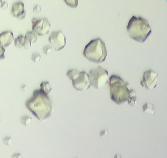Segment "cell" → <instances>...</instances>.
I'll list each match as a JSON object with an SVG mask.
<instances>
[{"instance_id": "obj_2", "label": "cell", "mask_w": 167, "mask_h": 158, "mask_svg": "<svg viewBox=\"0 0 167 158\" xmlns=\"http://www.w3.org/2000/svg\"><path fill=\"white\" fill-rule=\"evenodd\" d=\"M127 29L130 38L141 43L146 41L152 32L148 21L140 17L132 16L129 21Z\"/></svg>"}, {"instance_id": "obj_27", "label": "cell", "mask_w": 167, "mask_h": 158, "mask_svg": "<svg viewBox=\"0 0 167 158\" xmlns=\"http://www.w3.org/2000/svg\"><path fill=\"white\" fill-rule=\"evenodd\" d=\"M2 1H0V8L1 7V5L2 4Z\"/></svg>"}, {"instance_id": "obj_19", "label": "cell", "mask_w": 167, "mask_h": 158, "mask_svg": "<svg viewBox=\"0 0 167 158\" xmlns=\"http://www.w3.org/2000/svg\"><path fill=\"white\" fill-rule=\"evenodd\" d=\"M41 55L35 52L33 53L32 55V60L34 63L39 62L41 59Z\"/></svg>"}, {"instance_id": "obj_13", "label": "cell", "mask_w": 167, "mask_h": 158, "mask_svg": "<svg viewBox=\"0 0 167 158\" xmlns=\"http://www.w3.org/2000/svg\"><path fill=\"white\" fill-rule=\"evenodd\" d=\"M137 99L136 96V93L133 89L130 90V95L127 101L130 106H133L137 103Z\"/></svg>"}, {"instance_id": "obj_24", "label": "cell", "mask_w": 167, "mask_h": 158, "mask_svg": "<svg viewBox=\"0 0 167 158\" xmlns=\"http://www.w3.org/2000/svg\"><path fill=\"white\" fill-rule=\"evenodd\" d=\"M12 158H22L21 154L19 153H15L12 155Z\"/></svg>"}, {"instance_id": "obj_12", "label": "cell", "mask_w": 167, "mask_h": 158, "mask_svg": "<svg viewBox=\"0 0 167 158\" xmlns=\"http://www.w3.org/2000/svg\"><path fill=\"white\" fill-rule=\"evenodd\" d=\"M24 11V4L22 2H19L15 3L12 6L11 13L14 17H17Z\"/></svg>"}, {"instance_id": "obj_28", "label": "cell", "mask_w": 167, "mask_h": 158, "mask_svg": "<svg viewBox=\"0 0 167 158\" xmlns=\"http://www.w3.org/2000/svg\"><path fill=\"white\" fill-rule=\"evenodd\" d=\"M0 122H1V119H0Z\"/></svg>"}, {"instance_id": "obj_11", "label": "cell", "mask_w": 167, "mask_h": 158, "mask_svg": "<svg viewBox=\"0 0 167 158\" xmlns=\"http://www.w3.org/2000/svg\"><path fill=\"white\" fill-rule=\"evenodd\" d=\"M37 40L35 33L32 32H28L24 37V41L23 47L26 49H29L32 43H35Z\"/></svg>"}, {"instance_id": "obj_21", "label": "cell", "mask_w": 167, "mask_h": 158, "mask_svg": "<svg viewBox=\"0 0 167 158\" xmlns=\"http://www.w3.org/2000/svg\"><path fill=\"white\" fill-rule=\"evenodd\" d=\"M2 141L4 145L8 146L11 144L12 139L10 137H6L3 139Z\"/></svg>"}, {"instance_id": "obj_8", "label": "cell", "mask_w": 167, "mask_h": 158, "mask_svg": "<svg viewBox=\"0 0 167 158\" xmlns=\"http://www.w3.org/2000/svg\"><path fill=\"white\" fill-rule=\"evenodd\" d=\"M158 79V74L153 70L145 71L140 82L142 87L149 90L156 87Z\"/></svg>"}, {"instance_id": "obj_7", "label": "cell", "mask_w": 167, "mask_h": 158, "mask_svg": "<svg viewBox=\"0 0 167 158\" xmlns=\"http://www.w3.org/2000/svg\"><path fill=\"white\" fill-rule=\"evenodd\" d=\"M32 29L34 33L39 36L48 34L50 31L51 24L48 18H34L32 20Z\"/></svg>"}, {"instance_id": "obj_22", "label": "cell", "mask_w": 167, "mask_h": 158, "mask_svg": "<svg viewBox=\"0 0 167 158\" xmlns=\"http://www.w3.org/2000/svg\"><path fill=\"white\" fill-rule=\"evenodd\" d=\"M5 49L0 45V60H4L5 58L4 54Z\"/></svg>"}, {"instance_id": "obj_17", "label": "cell", "mask_w": 167, "mask_h": 158, "mask_svg": "<svg viewBox=\"0 0 167 158\" xmlns=\"http://www.w3.org/2000/svg\"><path fill=\"white\" fill-rule=\"evenodd\" d=\"M20 122L24 126H27L32 122V118L27 116H24L21 117Z\"/></svg>"}, {"instance_id": "obj_10", "label": "cell", "mask_w": 167, "mask_h": 158, "mask_svg": "<svg viewBox=\"0 0 167 158\" xmlns=\"http://www.w3.org/2000/svg\"><path fill=\"white\" fill-rule=\"evenodd\" d=\"M14 40V34L11 32L6 31L0 34V45L3 48L8 47Z\"/></svg>"}, {"instance_id": "obj_6", "label": "cell", "mask_w": 167, "mask_h": 158, "mask_svg": "<svg viewBox=\"0 0 167 158\" xmlns=\"http://www.w3.org/2000/svg\"><path fill=\"white\" fill-rule=\"evenodd\" d=\"M88 75L91 85L95 89L102 87L109 81V72L100 66L89 71Z\"/></svg>"}, {"instance_id": "obj_20", "label": "cell", "mask_w": 167, "mask_h": 158, "mask_svg": "<svg viewBox=\"0 0 167 158\" xmlns=\"http://www.w3.org/2000/svg\"><path fill=\"white\" fill-rule=\"evenodd\" d=\"M52 48L50 46L46 45L43 49V52L45 54L48 55L51 53Z\"/></svg>"}, {"instance_id": "obj_18", "label": "cell", "mask_w": 167, "mask_h": 158, "mask_svg": "<svg viewBox=\"0 0 167 158\" xmlns=\"http://www.w3.org/2000/svg\"><path fill=\"white\" fill-rule=\"evenodd\" d=\"M64 2L68 7L75 8H76L78 5V1H68L64 0Z\"/></svg>"}, {"instance_id": "obj_23", "label": "cell", "mask_w": 167, "mask_h": 158, "mask_svg": "<svg viewBox=\"0 0 167 158\" xmlns=\"http://www.w3.org/2000/svg\"><path fill=\"white\" fill-rule=\"evenodd\" d=\"M41 11V7L38 5H36L33 7V12L36 14H38Z\"/></svg>"}, {"instance_id": "obj_15", "label": "cell", "mask_w": 167, "mask_h": 158, "mask_svg": "<svg viewBox=\"0 0 167 158\" xmlns=\"http://www.w3.org/2000/svg\"><path fill=\"white\" fill-rule=\"evenodd\" d=\"M40 89L45 93L48 95L52 90L51 87L48 82H44L40 85Z\"/></svg>"}, {"instance_id": "obj_14", "label": "cell", "mask_w": 167, "mask_h": 158, "mask_svg": "<svg viewBox=\"0 0 167 158\" xmlns=\"http://www.w3.org/2000/svg\"><path fill=\"white\" fill-rule=\"evenodd\" d=\"M144 113L153 115L154 114V109L153 105L150 103H145L142 107Z\"/></svg>"}, {"instance_id": "obj_16", "label": "cell", "mask_w": 167, "mask_h": 158, "mask_svg": "<svg viewBox=\"0 0 167 158\" xmlns=\"http://www.w3.org/2000/svg\"><path fill=\"white\" fill-rule=\"evenodd\" d=\"M24 41V37L23 36L20 35L18 36L14 40L15 46L18 48H22L23 47Z\"/></svg>"}, {"instance_id": "obj_9", "label": "cell", "mask_w": 167, "mask_h": 158, "mask_svg": "<svg viewBox=\"0 0 167 158\" xmlns=\"http://www.w3.org/2000/svg\"><path fill=\"white\" fill-rule=\"evenodd\" d=\"M48 41L52 48L56 51L63 49L66 44V37L60 31L53 32L49 37Z\"/></svg>"}, {"instance_id": "obj_3", "label": "cell", "mask_w": 167, "mask_h": 158, "mask_svg": "<svg viewBox=\"0 0 167 158\" xmlns=\"http://www.w3.org/2000/svg\"><path fill=\"white\" fill-rule=\"evenodd\" d=\"M109 82L111 100L119 105L127 101L130 95L129 84L115 75L110 76Z\"/></svg>"}, {"instance_id": "obj_26", "label": "cell", "mask_w": 167, "mask_h": 158, "mask_svg": "<svg viewBox=\"0 0 167 158\" xmlns=\"http://www.w3.org/2000/svg\"><path fill=\"white\" fill-rule=\"evenodd\" d=\"M20 88L22 91H25L27 89V87L25 85H22L21 86Z\"/></svg>"}, {"instance_id": "obj_5", "label": "cell", "mask_w": 167, "mask_h": 158, "mask_svg": "<svg viewBox=\"0 0 167 158\" xmlns=\"http://www.w3.org/2000/svg\"><path fill=\"white\" fill-rule=\"evenodd\" d=\"M67 76L72 81L73 86L76 90L82 91L91 87L88 74L85 71L72 69L67 71Z\"/></svg>"}, {"instance_id": "obj_4", "label": "cell", "mask_w": 167, "mask_h": 158, "mask_svg": "<svg viewBox=\"0 0 167 158\" xmlns=\"http://www.w3.org/2000/svg\"><path fill=\"white\" fill-rule=\"evenodd\" d=\"M83 55L89 61L96 63H103L107 55L106 44L100 38L92 40L85 47Z\"/></svg>"}, {"instance_id": "obj_25", "label": "cell", "mask_w": 167, "mask_h": 158, "mask_svg": "<svg viewBox=\"0 0 167 158\" xmlns=\"http://www.w3.org/2000/svg\"><path fill=\"white\" fill-rule=\"evenodd\" d=\"M8 7V4L4 2L2 3L1 7L4 10L7 9Z\"/></svg>"}, {"instance_id": "obj_1", "label": "cell", "mask_w": 167, "mask_h": 158, "mask_svg": "<svg viewBox=\"0 0 167 158\" xmlns=\"http://www.w3.org/2000/svg\"><path fill=\"white\" fill-rule=\"evenodd\" d=\"M31 111L40 121L50 117L52 109V103L48 95L40 89L34 91L33 97L29 103Z\"/></svg>"}]
</instances>
